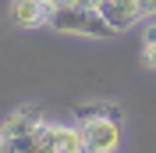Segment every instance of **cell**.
<instances>
[{
    "label": "cell",
    "mask_w": 156,
    "mask_h": 153,
    "mask_svg": "<svg viewBox=\"0 0 156 153\" xmlns=\"http://www.w3.org/2000/svg\"><path fill=\"white\" fill-rule=\"evenodd\" d=\"M146 43H156V21H149V25H146Z\"/></svg>",
    "instance_id": "ba28073f"
},
{
    "label": "cell",
    "mask_w": 156,
    "mask_h": 153,
    "mask_svg": "<svg viewBox=\"0 0 156 153\" xmlns=\"http://www.w3.org/2000/svg\"><path fill=\"white\" fill-rule=\"evenodd\" d=\"M96 11L110 21V25H114L117 32H121V29H131L135 21L146 18V11H142V4H138V0H99Z\"/></svg>",
    "instance_id": "3957f363"
},
{
    "label": "cell",
    "mask_w": 156,
    "mask_h": 153,
    "mask_svg": "<svg viewBox=\"0 0 156 153\" xmlns=\"http://www.w3.org/2000/svg\"><path fill=\"white\" fill-rule=\"evenodd\" d=\"M121 103H107V100H92V103H75V118L78 121H89V118H114V121H121Z\"/></svg>",
    "instance_id": "8992f818"
},
{
    "label": "cell",
    "mask_w": 156,
    "mask_h": 153,
    "mask_svg": "<svg viewBox=\"0 0 156 153\" xmlns=\"http://www.w3.org/2000/svg\"><path fill=\"white\" fill-rule=\"evenodd\" d=\"M78 132H82L85 153H117L121 150V121H114V118L78 121Z\"/></svg>",
    "instance_id": "7a4b0ae2"
},
{
    "label": "cell",
    "mask_w": 156,
    "mask_h": 153,
    "mask_svg": "<svg viewBox=\"0 0 156 153\" xmlns=\"http://www.w3.org/2000/svg\"><path fill=\"white\" fill-rule=\"evenodd\" d=\"M11 21H14L18 29L50 25V7L43 0H11Z\"/></svg>",
    "instance_id": "5b68a950"
},
{
    "label": "cell",
    "mask_w": 156,
    "mask_h": 153,
    "mask_svg": "<svg viewBox=\"0 0 156 153\" xmlns=\"http://www.w3.org/2000/svg\"><path fill=\"white\" fill-rule=\"evenodd\" d=\"M60 153H85V146H64Z\"/></svg>",
    "instance_id": "8fae6325"
},
{
    "label": "cell",
    "mask_w": 156,
    "mask_h": 153,
    "mask_svg": "<svg viewBox=\"0 0 156 153\" xmlns=\"http://www.w3.org/2000/svg\"><path fill=\"white\" fill-rule=\"evenodd\" d=\"M43 4H46V7H50V11H57V7H60V4H64V0H43Z\"/></svg>",
    "instance_id": "7c38bea8"
},
{
    "label": "cell",
    "mask_w": 156,
    "mask_h": 153,
    "mask_svg": "<svg viewBox=\"0 0 156 153\" xmlns=\"http://www.w3.org/2000/svg\"><path fill=\"white\" fill-rule=\"evenodd\" d=\"M0 153H14V150H11V143L4 139V132H0Z\"/></svg>",
    "instance_id": "30bf717a"
},
{
    "label": "cell",
    "mask_w": 156,
    "mask_h": 153,
    "mask_svg": "<svg viewBox=\"0 0 156 153\" xmlns=\"http://www.w3.org/2000/svg\"><path fill=\"white\" fill-rule=\"evenodd\" d=\"M146 64L156 71V43H146Z\"/></svg>",
    "instance_id": "52a82bcc"
},
{
    "label": "cell",
    "mask_w": 156,
    "mask_h": 153,
    "mask_svg": "<svg viewBox=\"0 0 156 153\" xmlns=\"http://www.w3.org/2000/svg\"><path fill=\"white\" fill-rule=\"evenodd\" d=\"M50 25L57 32H71V36H89V39H110L117 29L110 25L96 7H57L50 11Z\"/></svg>",
    "instance_id": "6da1fadb"
},
{
    "label": "cell",
    "mask_w": 156,
    "mask_h": 153,
    "mask_svg": "<svg viewBox=\"0 0 156 153\" xmlns=\"http://www.w3.org/2000/svg\"><path fill=\"white\" fill-rule=\"evenodd\" d=\"M39 125H46V118H43V107H36V103H29V107H18L14 114L4 121V139H21V135H29V132H36Z\"/></svg>",
    "instance_id": "277c9868"
},
{
    "label": "cell",
    "mask_w": 156,
    "mask_h": 153,
    "mask_svg": "<svg viewBox=\"0 0 156 153\" xmlns=\"http://www.w3.org/2000/svg\"><path fill=\"white\" fill-rule=\"evenodd\" d=\"M138 4H142V11H146V14H156V0H138Z\"/></svg>",
    "instance_id": "9c48e42d"
}]
</instances>
